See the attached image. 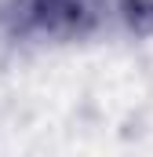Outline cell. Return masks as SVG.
Segmentation results:
<instances>
[{
  "label": "cell",
  "instance_id": "1",
  "mask_svg": "<svg viewBox=\"0 0 153 157\" xmlns=\"http://www.w3.org/2000/svg\"><path fill=\"white\" fill-rule=\"evenodd\" d=\"M120 0H15L11 22L18 33H44V37L73 40L102 29L117 18Z\"/></svg>",
  "mask_w": 153,
  "mask_h": 157
},
{
  "label": "cell",
  "instance_id": "2",
  "mask_svg": "<svg viewBox=\"0 0 153 157\" xmlns=\"http://www.w3.org/2000/svg\"><path fill=\"white\" fill-rule=\"evenodd\" d=\"M117 18L131 33L146 37V33H153V0H120L117 4Z\"/></svg>",
  "mask_w": 153,
  "mask_h": 157
}]
</instances>
